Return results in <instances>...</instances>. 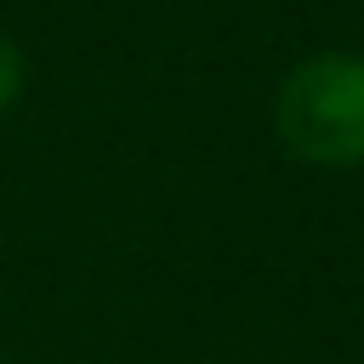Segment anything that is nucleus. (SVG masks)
Wrapping results in <instances>:
<instances>
[{
	"instance_id": "obj_2",
	"label": "nucleus",
	"mask_w": 364,
	"mask_h": 364,
	"mask_svg": "<svg viewBox=\"0 0 364 364\" xmlns=\"http://www.w3.org/2000/svg\"><path fill=\"white\" fill-rule=\"evenodd\" d=\"M23 85H28V57H23V40L0 28V114L23 97Z\"/></svg>"
},
{
	"instance_id": "obj_1",
	"label": "nucleus",
	"mask_w": 364,
	"mask_h": 364,
	"mask_svg": "<svg viewBox=\"0 0 364 364\" xmlns=\"http://www.w3.org/2000/svg\"><path fill=\"white\" fill-rule=\"evenodd\" d=\"M273 136L318 171L364 165V51H313L273 91Z\"/></svg>"
}]
</instances>
